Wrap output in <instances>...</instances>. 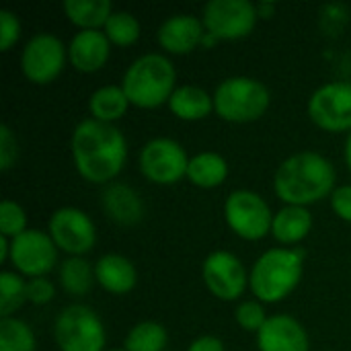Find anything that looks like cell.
Here are the masks:
<instances>
[{"mask_svg": "<svg viewBox=\"0 0 351 351\" xmlns=\"http://www.w3.org/2000/svg\"><path fill=\"white\" fill-rule=\"evenodd\" d=\"M53 339L60 351H107V331L101 317L86 304H70L53 323Z\"/></svg>", "mask_w": 351, "mask_h": 351, "instance_id": "cell-6", "label": "cell"}, {"mask_svg": "<svg viewBox=\"0 0 351 351\" xmlns=\"http://www.w3.org/2000/svg\"><path fill=\"white\" fill-rule=\"evenodd\" d=\"M107 39L111 41V45L117 47H130L140 39L142 27L140 21L128 12V10H113V14L109 16V21L103 27Z\"/></svg>", "mask_w": 351, "mask_h": 351, "instance_id": "cell-28", "label": "cell"}, {"mask_svg": "<svg viewBox=\"0 0 351 351\" xmlns=\"http://www.w3.org/2000/svg\"><path fill=\"white\" fill-rule=\"evenodd\" d=\"M68 60V47L53 33H37L33 35L23 51H21V70L23 76L33 84H49L53 82Z\"/></svg>", "mask_w": 351, "mask_h": 351, "instance_id": "cell-11", "label": "cell"}, {"mask_svg": "<svg viewBox=\"0 0 351 351\" xmlns=\"http://www.w3.org/2000/svg\"><path fill=\"white\" fill-rule=\"evenodd\" d=\"M234 319H237V325L249 333H259L261 327L267 323V313H265V304L259 302V300H245L237 306L234 311Z\"/></svg>", "mask_w": 351, "mask_h": 351, "instance_id": "cell-31", "label": "cell"}, {"mask_svg": "<svg viewBox=\"0 0 351 351\" xmlns=\"http://www.w3.org/2000/svg\"><path fill=\"white\" fill-rule=\"evenodd\" d=\"M16 158H19L16 136L6 123H2L0 125V171L2 173L10 171L16 165Z\"/></svg>", "mask_w": 351, "mask_h": 351, "instance_id": "cell-33", "label": "cell"}, {"mask_svg": "<svg viewBox=\"0 0 351 351\" xmlns=\"http://www.w3.org/2000/svg\"><path fill=\"white\" fill-rule=\"evenodd\" d=\"M169 343V333L165 325L156 321H142L130 329L123 339L125 351H165Z\"/></svg>", "mask_w": 351, "mask_h": 351, "instance_id": "cell-26", "label": "cell"}, {"mask_svg": "<svg viewBox=\"0 0 351 351\" xmlns=\"http://www.w3.org/2000/svg\"><path fill=\"white\" fill-rule=\"evenodd\" d=\"M47 232L58 251L68 257H84L97 245V226L93 218L74 206L58 208L47 222Z\"/></svg>", "mask_w": 351, "mask_h": 351, "instance_id": "cell-10", "label": "cell"}, {"mask_svg": "<svg viewBox=\"0 0 351 351\" xmlns=\"http://www.w3.org/2000/svg\"><path fill=\"white\" fill-rule=\"evenodd\" d=\"M62 8L78 31H103L105 23L113 14L109 0H66Z\"/></svg>", "mask_w": 351, "mask_h": 351, "instance_id": "cell-23", "label": "cell"}, {"mask_svg": "<svg viewBox=\"0 0 351 351\" xmlns=\"http://www.w3.org/2000/svg\"><path fill=\"white\" fill-rule=\"evenodd\" d=\"M202 278L212 296L222 302L239 300L249 288V274L243 261L230 251H214L204 259Z\"/></svg>", "mask_w": 351, "mask_h": 351, "instance_id": "cell-14", "label": "cell"}, {"mask_svg": "<svg viewBox=\"0 0 351 351\" xmlns=\"http://www.w3.org/2000/svg\"><path fill=\"white\" fill-rule=\"evenodd\" d=\"M278 10V4L276 2H269V0H263L257 4V14L259 19H271Z\"/></svg>", "mask_w": 351, "mask_h": 351, "instance_id": "cell-37", "label": "cell"}, {"mask_svg": "<svg viewBox=\"0 0 351 351\" xmlns=\"http://www.w3.org/2000/svg\"><path fill=\"white\" fill-rule=\"evenodd\" d=\"M27 302V280L16 274L4 269L0 274V319L12 317Z\"/></svg>", "mask_w": 351, "mask_h": 351, "instance_id": "cell-29", "label": "cell"}, {"mask_svg": "<svg viewBox=\"0 0 351 351\" xmlns=\"http://www.w3.org/2000/svg\"><path fill=\"white\" fill-rule=\"evenodd\" d=\"M101 208L105 216L119 226H136L144 218V202L140 193L119 181L105 185L101 191Z\"/></svg>", "mask_w": 351, "mask_h": 351, "instance_id": "cell-18", "label": "cell"}, {"mask_svg": "<svg viewBox=\"0 0 351 351\" xmlns=\"http://www.w3.org/2000/svg\"><path fill=\"white\" fill-rule=\"evenodd\" d=\"M53 296H56V286L47 278L27 280V302L43 306V304H49Z\"/></svg>", "mask_w": 351, "mask_h": 351, "instance_id": "cell-34", "label": "cell"}, {"mask_svg": "<svg viewBox=\"0 0 351 351\" xmlns=\"http://www.w3.org/2000/svg\"><path fill=\"white\" fill-rule=\"evenodd\" d=\"M257 4L249 0H210L202 12L206 31L218 41L249 37L257 25Z\"/></svg>", "mask_w": 351, "mask_h": 351, "instance_id": "cell-9", "label": "cell"}, {"mask_svg": "<svg viewBox=\"0 0 351 351\" xmlns=\"http://www.w3.org/2000/svg\"><path fill=\"white\" fill-rule=\"evenodd\" d=\"M19 39H21L19 16L12 10L2 8L0 10V51H8Z\"/></svg>", "mask_w": 351, "mask_h": 351, "instance_id": "cell-32", "label": "cell"}, {"mask_svg": "<svg viewBox=\"0 0 351 351\" xmlns=\"http://www.w3.org/2000/svg\"><path fill=\"white\" fill-rule=\"evenodd\" d=\"M311 121L331 134L351 132V82H327L319 86L306 105Z\"/></svg>", "mask_w": 351, "mask_h": 351, "instance_id": "cell-13", "label": "cell"}, {"mask_svg": "<svg viewBox=\"0 0 351 351\" xmlns=\"http://www.w3.org/2000/svg\"><path fill=\"white\" fill-rule=\"evenodd\" d=\"M337 171L333 162L319 152H296L280 162L274 175V191L286 206L308 208L331 197Z\"/></svg>", "mask_w": 351, "mask_h": 351, "instance_id": "cell-2", "label": "cell"}, {"mask_svg": "<svg viewBox=\"0 0 351 351\" xmlns=\"http://www.w3.org/2000/svg\"><path fill=\"white\" fill-rule=\"evenodd\" d=\"M0 351H37L33 329L16 317L0 319Z\"/></svg>", "mask_w": 351, "mask_h": 351, "instance_id": "cell-27", "label": "cell"}, {"mask_svg": "<svg viewBox=\"0 0 351 351\" xmlns=\"http://www.w3.org/2000/svg\"><path fill=\"white\" fill-rule=\"evenodd\" d=\"M121 88L130 99V105L140 109H156L169 103L177 88L175 64L158 51L136 58L121 78Z\"/></svg>", "mask_w": 351, "mask_h": 351, "instance_id": "cell-4", "label": "cell"}, {"mask_svg": "<svg viewBox=\"0 0 351 351\" xmlns=\"http://www.w3.org/2000/svg\"><path fill=\"white\" fill-rule=\"evenodd\" d=\"M8 263L27 280L47 278V274L58 263V247L49 232L39 228H29L10 241Z\"/></svg>", "mask_w": 351, "mask_h": 351, "instance_id": "cell-12", "label": "cell"}, {"mask_svg": "<svg viewBox=\"0 0 351 351\" xmlns=\"http://www.w3.org/2000/svg\"><path fill=\"white\" fill-rule=\"evenodd\" d=\"M140 173L154 185H175L187 177L189 156L173 138L148 140L138 156Z\"/></svg>", "mask_w": 351, "mask_h": 351, "instance_id": "cell-8", "label": "cell"}, {"mask_svg": "<svg viewBox=\"0 0 351 351\" xmlns=\"http://www.w3.org/2000/svg\"><path fill=\"white\" fill-rule=\"evenodd\" d=\"M304 255L298 249L276 247L257 257L249 271V290L255 300L276 304L286 300L300 284Z\"/></svg>", "mask_w": 351, "mask_h": 351, "instance_id": "cell-3", "label": "cell"}, {"mask_svg": "<svg viewBox=\"0 0 351 351\" xmlns=\"http://www.w3.org/2000/svg\"><path fill=\"white\" fill-rule=\"evenodd\" d=\"M269 103V88L253 76L224 78L214 90V111L230 123H253L261 119Z\"/></svg>", "mask_w": 351, "mask_h": 351, "instance_id": "cell-5", "label": "cell"}, {"mask_svg": "<svg viewBox=\"0 0 351 351\" xmlns=\"http://www.w3.org/2000/svg\"><path fill=\"white\" fill-rule=\"evenodd\" d=\"M204 35H206V27L199 16L189 12H179V14H171L160 23L156 31V41L167 53L185 56L202 47Z\"/></svg>", "mask_w": 351, "mask_h": 351, "instance_id": "cell-15", "label": "cell"}, {"mask_svg": "<svg viewBox=\"0 0 351 351\" xmlns=\"http://www.w3.org/2000/svg\"><path fill=\"white\" fill-rule=\"evenodd\" d=\"M70 148L76 173L95 185L113 183L128 160V140L121 130L93 117L76 123Z\"/></svg>", "mask_w": 351, "mask_h": 351, "instance_id": "cell-1", "label": "cell"}, {"mask_svg": "<svg viewBox=\"0 0 351 351\" xmlns=\"http://www.w3.org/2000/svg\"><path fill=\"white\" fill-rule=\"evenodd\" d=\"M130 109V99L123 93L121 84H105L93 90L88 97V111L90 117L103 123H115L121 119Z\"/></svg>", "mask_w": 351, "mask_h": 351, "instance_id": "cell-24", "label": "cell"}, {"mask_svg": "<svg viewBox=\"0 0 351 351\" xmlns=\"http://www.w3.org/2000/svg\"><path fill=\"white\" fill-rule=\"evenodd\" d=\"M58 280L62 290L68 296H84L90 292L93 284L97 282L95 278V265L86 261L84 257H68L60 263Z\"/></svg>", "mask_w": 351, "mask_h": 351, "instance_id": "cell-25", "label": "cell"}, {"mask_svg": "<svg viewBox=\"0 0 351 351\" xmlns=\"http://www.w3.org/2000/svg\"><path fill=\"white\" fill-rule=\"evenodd\" d=\"M228 162L222 154L218 152H199L189 158L187 167V179L202 189H214L220 187L228 179Z\"/></svg>", "mask_w": 351, "mask_h": 351, "instance_id": "cell-22", "label": "cell"}, {"mask_svg": "<svg viewBox=\"0 0 351 351\" xmlns=\"http://www.w3.org/2000/svg\"><path fill=\"white\" fill-rule=\"evenodd\" d=\"M259 351H311V337L300 321L290 315H274L257 333Z\"/></svg>", "mask_w": 351, "mask_h": 351, "instance_id": "cell-16", "label": "cell"}, {"mask_svg": "<svg viewBox=\"0 0 351 351\" xmlns=\"http://www.w3.org/2000/svg\"><path fill=\"white\" fill-rule=\"evenodd\" d=\"M25 230H29L25 210L12 199H2V204H0V237L12 241L19 234H23Z\"/></svg>", "mask_w": 351, "mask_h": 351, "instance_id": "cell-30", "label": "cell"}, {"mask_svg": "<svg viewBox=\"0 0 351 351\" xmlns=\"http://www.w3.org/2000/svg\"><path fill=\"white\" fill-rule=\"evenodd\" d=\"M222 214L228 228L243 241H261L271 234L274 212L257 191H232L224 202Z\"/></svg>", "mask_w": 351, "mask_h": 351, "instance_id": "cell-7", "label": "cell"}, {"mask_svg": "<svg viewBox=\"0 0 351 351\" xmlns=\"http://www.w3.org/2000/svg\"><path fill=\"white\" fill-rule=\"evenodd\" d=\"M313 214L308 208L300 206H284L274 214L271 237L280 245H298L313 230Z\"/></svg>", "mask_w": 351, "mask_h": 351, "instance_id": "cell-21", "label": "cell"}, {"mask_svg": "<svg viewBox=\"0 0 351 351\" xmlns=\"http://www.w3.org/2000/svg\"><path fill=\"white\" fill-rule=\"evenodd\" d=\"M187 351H226V348H224L222 339H218L214 335H202L189 343Z\"/></svg>", "mask_w": 351, "mask_h": 351, "instance_id": "cell-36", "label": "cell"}, {"mask_svg": "<svg viewBox=\"0 0 351 351\" xmlns=\"http://www.w3.org/2000/svg\"><path fill=\"white\" fill-rule=\"evenodd\" d=\"M167 105L181 121H202L214 111V95L195 84H181L175 88Z\"/></svg>", "mask_w": 351, "mask_h": 351, "instance_id": "cell-20", "label": "cell"}, {"mask_svg": "<svg viewBox=\"0 0 351 351\" xmlns=\"http://www.w3.org/2000/svg\"><path fill=\"white\" fill-rule=\"evenodd\" d=\"M95 278L97 284L113 296L130 294L138 284L136 265L119 253H107L99 257L95 263Z\"/></svg>", "mask_w": 351, "mask_h": 351, "instance_id": "cell-19", "label": "cell"}, {"mask_svg": "<svg viewBox=\"0 0 351 351\" xmlns=\"http://www.w3.org/2000/svg\"><path fill=\"white\" fill-rule=\"evenodd\" d=\"M111 56V41L105 31H78L68 45V62L82 74H93L105 68Z\"/></svg>", "mask_w": 351, "mask_h": 351, "instance_id": "cell-17", "label": "cell"}, {"mask_svg": "<svg viewBox=\"0 0 351 351\" xmlns=\"http://www.w3.org/2000/svg\"><path fill=\"white\" fill-rule=\"evenodd\" d=\"M343 158H346V165L351 171V132L348 134V140H346V148H343Z\"/></svg>", "mask_w": 351, "mask_h": 351, "instance_id": "cell-38", "label": "cell"}, {"mask_svg": "<svg viewBox=\"0 0 351 351\" xmlns=\"http://www.w3.org/2000/svg\"><path fill=\"white\" fill-rule=\"evenodd\" d=\"M331 208L337 218L351 224V185H339L331 193Z\"/></svg>", "mask_w": 351, "mask_h": 351, "instance_id": "cell-35", "label": "cell"}, {"mask_svg": "<svg viewBox=\"0 0 351 351\" xmlns=\"http://www.w3.org/2000/svg\"><path fill=\"white\" fill-rule=\"evenodd\" d=\"M107 351H125V350H123V348H121V350H107Z\"/></svg>", "mask_w": 351, "mask_h": 351, "instance_id": "cell-39", "label": "cell"}]
</instances>
